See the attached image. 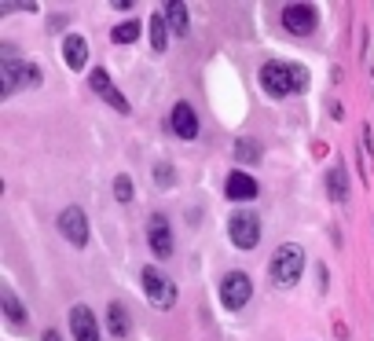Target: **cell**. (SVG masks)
Returning <instances> with one entry per match:
<instances>
[{
  "label": "cell",
  "mask_w": 374,
  "mask_h": 341,
  "mask_svg": "<svg viewBox=\"0 0 374 341\" xmlns=\"http://www.w3.org/2000/svg\"><path fill=\"white\" fill-rule=\"evenodd\" d=\"M261 84H264L272 95H290V92H301L305 84H308V73H305V67L264 62V67H261Z\"/></svg>",
  "instance_id": "1"
},
{
  "label": "cell",
  "mask_w": 374,
  "mask_h": 341,
  "mask_svg": "<svg viewBox=\"0 0 374 341\" xmlns=\"http://www.w3.org/2000/svg\"><path fill=\"white\" fill-rule=\"evenodd\" d=\"M0 81H4L0 95H12L15 89H34V84H40V70L30 67V62H23V59H15L12 48H4V59H0Z\"/></svg>",
  "instance_id": "2"
},
{
  "label": "cell",
  "mask_w": 374,
  "mask_h": 341,
  "mask_svg": "<svg viewBox=\"0 0 374 341\" xmlns=\"http://www.w3.org/2000/svg\"><path fill=\"white\" fill-rule=\"evenodd\" d=\"M305 272V250L297 242H283L279 250L272 253V279L279 286H294Z\"/></svg>",
  "instance_id": "3"
},
{
  "label": "cell",
  "mask_w": 374,
  "mask_h": 341,
  "mask_svg": "<svg viewBox=\"0 0 374 341\" xmlns=\"http://www.w3.org/2000/svg\"><path fill=\"white\" fill-rule=\"evenodd\" d=\"M143 294L154 308H173L176 305V283L165 279L158 268H143Z\"/></svg>",
  "instance_id": "4"
},
{
  "label": "cell",
  "mask_w": 374,
  "mask_h": 341,
  "mask_svg": "<svg viewBox=\"0 0 374 341\" xmlns=\"http://www.w3.org/2000/svg\"><path fill=\"white\" fill-rule=\"evenodd\" d=\"M228 235H231V242L239 250H253L261 242V220H257V213H231Z\"/></svg>",
  "instance_id": "5"
},
{
  "label": "cell",
  "mask_w": 374,
  "mask_h": 341,
  "mask_svg": "<svg viewBox=\"0 0 374 341\" xmlns=\"http://www.w3.org/2000/svg\"><path fill=\"white\" fill-rule=\"evenodd\" d=\"M250 294H253V283H250V275H246V272H228V275H224L220 305L228 308V312H239V308L250 301Z\"/></svg>",
  "instance_id": "6"
},
{
  "label": "cell",
  "mask_w": 374,
  "mask_h": 341,
  "mask_svg": "<svg viewBox=\"0 0 374 341\" xmlns=\"http://www.w3.org/2000/svg\"><path fill=\"white\" fill-rule=\"evenodd\" d=\"M283 26H286V34H294V37H308L319 26V12L312 4H286L283 8Z\"/></svg>",
  "instance_id": "7"
},
{
  "label": "cell",
  "mask_w": 374,
  "mask_h": 341,
  "mask_svg": "<svg viewBox=\"0 0 374 341\" xmlns=\"http://www.w3.org/2000/svg\"><path fill=\"white\" fill-rule=\"evenodd\" d=\"M59 231L67 235L73 246H84L89 242V217H84L81 206H67L59 213Z\"/></svg>",
  "instance_id": "8"
},
{
  "label": "cell",
  "mask_w": 374,
  "mask_h": 341,
  "mask_svg": "<svg viewBox=\"0 0 374 341\" xmlns=\"http://www.w3.org/2000/svg\"><path fill=\"white\" fill-rule=\"evenodd\" d=\"M147 239H151V250L154 257H173V228H169V220L162 213H154L151 220H147Z\"/></svg>",
  "instance_id": "9"
},
{
  "label": "cell",
  "mask_w": 374,
  "mask_h": 341,
  "mask_svg": "<svg viewBox=\"0 0 374 341\" xmlns=\"http://www.w3.org/2000/svg\"><path fill=\"white\" fill-rule=\"evenodd\" d=\"M70 330L78 341H100V323H95L89 305H73L70 308Z\"/></svg>",
  "instance_id": "10"
},
{
  "label": "cell",
  "mask_w": 374,
  "mask_h": 341,
  "mask_svg": "<svg viewBox=\"0 0 374 341\" xmlns=\"http://www.w3.org/2000/svg\"><path fill=\"white\" fill-rule=\"evenodd\" d=\"M169 125H173V132L180 136V140H195V136H198V114H195V106H191V103H176Z\"/></svg>",
  "instance_id": "11"
},
{
  "label": "cell",
  "mask_w": 374,
  "mask_h": 341,
  "mask_svg": "<svg viewBox=\"0 0 374 341\" xmlns=\"http://www.w3.org/2000/svg\"><path fill=\"white\" fill-rule=\"evenodd\" d=\"M224 191H228V198L231 202H250V198H257V180H253L250 173H231L228 176V184H224Z\"/></svg>",
  "instance_id": "12"
},
{
  "label": "cell",
  "mask_w": 374,
  "mask_h": 341,
  "mask_svg": "<svg viewBox=\"0 0 374 341\" xmlns=\"http://www.w3.org/2000/svg\"><path fill=\"white\" fill-rule=\"evenodd\" d=\"M89 81H92V92H100L117 114H129V103H125V95L117 92V89H110V78H106L103 70H92V78H89Z\"/></svg>",
  "instance_id": "13"
},
{
  "label": "cell",
  "mask_w": 374,
  "mask_h": 341,
  "mask_svg": "<svg viewBox=\"0 0 374 341\" xmlns=\"http://www.w3.org/2000/svg\"><path fill=\"white\" fill-rule=\"evenodd\" d=\"M62 56H67V67L70 70H84V62H89V40L70 34L67 40H62Z\"/></svg>",
  "instance_id": "14"
},
{
  "label": "cell",
  "mask_w": 374,
  "mask_h": 341,
  "mask_svg": "<svg viewBox=\"0 0 374 341\" xmlns=\"http://www.w3.org/2000/svg\"><path fill=\"white\" fill-rule=\"evenodd\" d=\"M327 187H330V198H334L338 206H345V202H349V173H345V165H334V169H330Z\"/></svg>",
  "instance_id": "15"
},
{
  "label": "cell",
  "mask_w": 374,
  "mask_h": 341,
  "mask_svg": "<svg viewBox=\"0 0 374 341\" xmlns=\"http://www.w3.org/2000/svg\"><path fill=\"white\" fill-rule=\"evenodd\" d=\"M162 15H165V23L169 30H176V37H184L187 34V4H180V0H169V4L162 8Z\"/></svg>",
  "instance_id": "16"
},
{
  "label": "cell",
  "mask_w": 374,
  "mask_h": 341,
  "mask_svg": "<svg viewBox=\"0 0 374 341\" xmlns=\"http://www.w3.org/2000/svg\"><path fill=\"white\" fill-rule=\"evenodd\" d=\"M106 327H110V334L114 338H125L129 334V312H125V305H110L106 308Z\"/></svg>",
  "instance_id": "17"
},
{
  "label": "cell",
  "mask_w": 374,
  "mask_h": 341,
  "mask_svg": "<svg viewBox=\"0 0 374 341\" xmlns=\"http://www.w3.org/2000/svg\"><path fill=\"white\" fill-rule=\"evenodd\" d=\"M0 305H4V316L12 319L15 327H23V323H26V308L19 305V297H15L12 290H0Z\"/></svg>",
  "instance_id": "18"
},
{
  "label": "cell",
  "mask_w": 374,
  "mask_h": 341,
  "mask_svg": "<svg viewBox=\"0 0 374 341\" xmlns=\"http://www.w3.org/2000/svg\"><path fill=\"white\" fill-rule=\"evenodd\" d=\"M147 26H151V48L158 51V56H162L165 45H169V23H165V15H154Z\"/></svg>",
  "instance_id": "19"
},
{
  "label": "cell",
  "mask_w": 374,
  "mask_h": 341,
  "mask_svg": "<svg viewBox=\"0 0 374 341\" xmlns=\"http://www.w3.org/2000/svg\"><path fill=\"white\" fill-rule=\"evenodd\" d=\"M114 45H132L136 37H140V23H121V26H114Z\"/></svg>",
  "instance_id": "20"
},
{
  "label": "cell",
  "mask_w": 374,
  "mask_h": 341,
  "mask_svg": "<svg viewBox=\"0 0 374 341\" xmlns=\"http://www.w3.org/2000/svg\"><path fill=\"white\" fill-rule=\"evenodd\" d=\"M235 158H239V162H257L261 151L253 147V140H239L235 143Z\"/></svg>",
  "instance_id": "21"
},
{
  "label": "cell",
  "mask_w": 374,
  "mask_h": 341,
  "mask_svg": "<svg viewBox=\"0 0 374 341\" xmlns=\"http://www.w3.org/2000/svg\"><path fill=\"white\" fill-rule=\"evenodd\" d=\"M114 195H117V202H132V180L125 176V173H117V180H114Z\"/></svg>",
  "instance_id": "22"
},
{
  "label": "cell",
  "mask_w": 374,
  "mask_h": 341,
  "mask_svg": "<svg viewBox=\"0 0 374 341\" xmlns=\"http://www.w3.org/2000/svg\"><path fill=\"white\" fill-rule=\"evenodd\" d=\"M158 184H162V187H169V184H173V169H169V165H158Z\"/></svg>",
  "instance_id": "23"
},
{
  "label": "cell",
  "mask_w": 374,
  "mask_h": 341,
  "mask_svg": "<svg viewBox=\"0 0 374 341\" xmlns=\"http://www.w3.org/2000/svg\"><path fill=\"white\" fill-rule=\"evenodd\" d=\"M40 341H62V338H59V330H45V338Z\"/></svg>",
  "instance_id": "24"
}]
</instances>
